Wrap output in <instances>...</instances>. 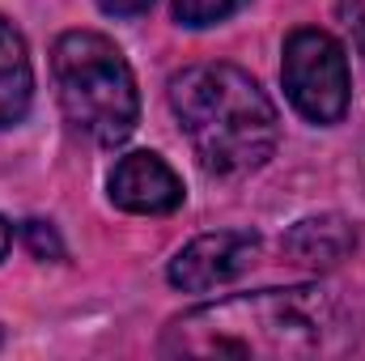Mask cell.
<instances>
[{"mask_svg":"<svg viewBox=\"0 0 365 361\" xmlns=\"http://www.w3.org/2000/svg\"><path fill=\"white\" fill-rule=\"evenodd\" d=\"M361 340L353 306L323 285H293L238 293L170 319L162 336L166 357H268L310 361L340 357Z\"/></svg>","mask_w":365,"mask_h":361,"instance_id":"1","label":"cell"},{"mask_svg":"<svg viewBox=\"0 0 365 361\" xmlns=\"http://www.w3.org/2000/svg\"><path fill=\"white\" fill-rule=\"evenodd\" d=\"M170 111L200 166L217 179H242L276 153L280 119L272 98L238 64H191L170 77Z\"/></svg>","mask_w":365,"mask_h":361,"instance_id":"2","label":"cell"},{"mask_svg":"<svg viewBox=\"0 0 365 361\" xmlns=\"http://www.w3.org/2000/svg\"><path fill=\"white\" fill-rule=\"evenodd\" d=\"M51 77L68 123L93 145H123L140 119V93L123 51L93 30H68L51 47Z\"/></svg>","mask_w":365,"mask_h":361,"instance_id":"3","label":"cell"},{"mask_svg":"<svg viewBox=\"0 0 365 361\" xmlns=\"http://www.w3.org/2000/svg\"><path fill=\"white\" fill-rule=\"evenodd\" d=\"M280 81L293 111L310 123H340L349 111V56L327 30H293L284 39Z\"/></svg>","mask_w":365,"mask_h":361,"instance_id":"4","label":"cell"},{"mask_svg":"<svg viewBox=\"0 0 365 361\" xmlns=\"http://www.w3.org/2000/svg\"><path fill=\"white\" fill-rule=\"evenodd\" d=\"M259 255V234L251 230H217V234H200L170 260V285L182 293H204L217 289L255 264Z\"/></svg>","mask_w":365,"mask_h":361,"instance_id":"5","label":"cell"},{"mask_svg":"<svg viewBox=\"0 0 365 361\" xmlns=\"http://www.w3.org/2000/svg\"><path fill=\"white\" fill-rule=\"evenodd\" d=\"M110 200L123 213L162 217L182 204V179L158 158V153H128L110 171Z\"/></svg>","mask_w":365,"mask_h":361,"instance_id":"6","label":"cell"},{"mask_svg":"<svg viewBox=\"0 0 365 361\" xmlns=\"http://www.w3.org/2000/svg\"><path fill=\"white\" fill-rule=\"evenodd\" d=\"M357 247V234L344 217L327 213V217H306L297 221L284 238H280V251L293 260V264H306V268H336L349 251Z\"/></svg>","mask_w":365,"mask_h":361,"instance_id":"7","label":"cell"},{"mask_svg":"<svg viewBox=\"0 0 365 361\" xmlns=\"http://www.w3.org/2000/svg\"><path fill=\"white\" fill-rule=\"evenodd\" d=\"M30 98H34V68H30L26 39L0 17V128L21 123Z\"/></svg>","mask_w":365,"mask_h":361,"instance_id":"8","label":"cell"},{"mask_svg":"<svg viewBox=\"0 0 365 361\" xmlns=\"http://www.w3.org/2000/svg\"><path fill=\"white\" fill-rule=\"evenodd\" d=\"M247 0H175V17L182 26L200 30V26H217L225 17H234Z\"/></svg>","mask_w":365,"mask_h":361,"instance_id":"9","label":"cell"},{"mask_svg":"<svg viewBox=\"0 0 365 361\" xmlns=\"http://www.w3.org/2000/svg\"><path fill=\"white\" fill-rule=\"evenodd\" d=\"M21 238H26V247H30L34 260H64V243H60V234L47 221H26Z\"/></svg>","mask_w":365,"mask_h":361,"instance_id":"10","label":"cell"},{"mask_svg":"<svg viewBox=\"0 0 365 361\" xmlns=\"http://www.w3.org/2000/svg\"><path fill=\"white\" fill-rule=\"evenodd\" d=\"M98 4H102V13H110V17H140V13H149L153 0H98Z\"/></svg>","mask_w":365,"mask_h":361,"instance_id":"11","label":"cell"},{"mask_svg":"<svg viewBox=\"0 0 365 361\" xmlns=\"http://www.w3.org/2000/svg\"><path fill=\"white\" fill-rule=\"evenodd\" d=\"M344 13H349V26H353V39L365 56V0H344Z\"/></svg>","mask_w":365,"mask_h":361,"instance_id":"12","label":"cell"},{"mask_svg":"<svg viewBox=\"0 0 365 361\" xmlns=\"http://www.w3.org/2000/svg\"><path fill=\"white\" fill-rule=\"evenodd\" d=\"M9 247H13V230H9V221L0 217V260L9 255Z\"/></svg>","mask_w":365,"mask_h":361,"instance_id":"13","label":"cell"}]
</instances>
